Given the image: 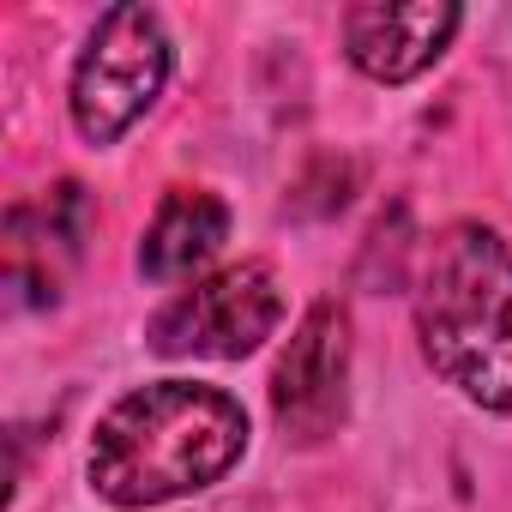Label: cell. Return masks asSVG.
Here are the masks:
<instances>
[{
  "mask_svg": "<svg viewBox=\"0 0 512 512\" xmlns=\"http://www.w3.org/2000/svg\"><path fill=\"white\" fill-rule=\"evenodd\" d=\"M247 452V410L193 380L127 392L91 434V488L115 506H163L211 488Z\"/></svg>",
  "mask_w": 512,
  "mask_h": 512,
  "instance_id": "6da1fadb",
  "label": "cell"
},
{
  "mask_svg": "<svg viewBox=\"0 0 512 512\" xmlns=\"http://www.w3.org/2000/svg\"><path fill=\"white\" fill-rule=\"evenodd\" d=\"M416 332L464 398L512 410V247L482 223H452L422 266Z\"/></svg>",
  "mask_w": 512,
  "mask_h": 512,
  "instance_id": "7a4b0ae2",
  "label": "cell"
},
{
  "mask_svg": "<svg viewBox=\"0 0 512 512\" xmlns=\"http://www.w3.org/2000/svg\"><path fill=\"white\" fill-rule=\"evenodd\" d=\"M169 37L145 7H109L73 67V127L91 145H115L163 91Z\"/></svg>",
  "mask_w": 512,
  "mask_h": 512,
  "instance_id": "3957f363",
  "label": "cell"
},
{
  "mask_svg": "<svg viewBox=\"0 0 512 512\" xmlns=\"http://www.w3.org/2000/svg\"><path fill=\"white\" fill-rule=\"evenodd\" d=\"M284 320V290L278 272L266 260H241L223 266L211 278H199L193 290L169 296L151 320V350L157 356H247L260 350Z\"/></svg>",
  "mask_w": 512,
  "mask_h": 512,
  "instance_id": "277c9868",
  "label": "cell"
},
{
  "mask_svg": "<svg viewBox=\"0 0 512 512\" xmlns=\"http://www.w3.org/2000/svg\"><path fill=\"white\" fill-rule=\"evenodd\" d=\"M344 386H350V320L338 302H320L278 356L272 410L296 440H320L344 422Z\"/></svg>",
  "mask_w": 512,
  "mask_h": 512,
  "instance_id": "5b68a950",
  "label": "cell"
},
{
  "mask_svg": "<svg viewBox=\"0 0 512 512\" xmlns=\"http://www.w3.org/2000/svg\"><path fill=\"white\" fill-rule=\"evenodd\" d=\"M458 7L446 0H374V7H350L344 13V43L350 61L380 79V85H404L422 67H434L458 31Z\"/></svg>",
  "mask_w": 512,
  "mask_h": 512,
  "instance_id": "8992f818",
  "label": "cell"
},
{
  "mask_svg": "<svg viewBox=\"0 0 512 512\" xmlns=\"http://www.w3.org/2000/svg\"><path fill=\"white\" fill-rule=\"evenodd\" d=\"M223 235H229V211H223V199L205 193V187H175V193L157 205L151 229H145L139 272L157 278V284L187 278V272H199L211 253L223 247Z\"/></svg>",
  "mask_w": 512,
  "mask_h": 512,
  "instance_id": "52a82bcc",
  "label": "cell"
}]
</instances>
